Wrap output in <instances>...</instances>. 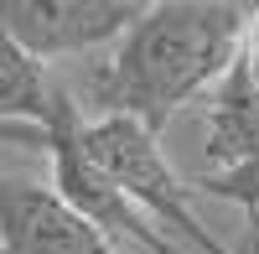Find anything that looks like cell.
<instances>
[{
	"label": "cell",
	"instance_id": "7",
	"mask_svg": "<svg viewBox=\"0 0 259 254\" xmlns=\"http://www.w3.org/2000/svg\"><path fill=\"white\" fill-rule=\"evenodd\" d=\"M233 254H259V213H249V223H244L239 244H233Z\"/></svg>",
	"mask_w": 259,
	"mask_h": 254
},
{
	"label": "cell",
	"instance_id": "5",
	"mask_svg": "<svg viewBox=\"0 0 259 254\" xmlns=\"http://www.w3.org/2000/svg\"><path fill=\"white\" fill-rule=\"evenodd\" d=\"M0 249L6 254H119L52 192V182L41 187L26 177H0Z\"/></svg>",
	"mask_w": 259,
	"mask_h": 254
},
{
	"label": "cell",
	"instance_id": "3",
	"mask_svg": "<svg viewBox=\"0 0 259 254\" xmlns=\"http://www.w3.org/2000/svg\"><path fill=\"white\" fill-rule=\"evenodd\" d=\"M207 172L192 177L197 197L233 202L259 213V73L233 62L228 78L207 94Z\"/></svg>",
	"mask_w": 259,
	"mask_h": 254
},
{
	"label": "cell",
	"instance_id": "2",
	"mask_svg": "<svg viewBox=\"0 0 259 254\" xmlns=\"http://www.w3.org/2000/svg\"><path fill=\"white\" fill-rule=\"evenodd\" d=\"M83 151L94 156V166L156 228H171V239H182L197 254H233V244H223L197 218V207H192L197 192H192V182H182L177 166L166 161L156 130H145L140 119H124V114H89L83 119Z\"/></svg>",
	"mask_w": 259,
	"mask_h": 254
},
{
	"label": "cell",
	"instance_id": "1",
	"mask_svg": "<svg viewBox=\"0 0 259 254\" xmlns=\"http://www.w3.org/2000/svg\"><path fill=\"white\" fill-rule=\"evenodd\" d=\"M254 6L233 0H161L130 26L83 83L94 114H124L166 130L192 99L212 94L239 62Z\"/></svg>",
	"mask_w": 259,
	"mask_h": 254
},
{
	"label": "cell",
	"instance_id": "8",
	"mask_svg": "<svg viewBox=\"0 0 259 254\" xmlns=\"http://www.w3.org/2000/svg\"><path fill=\"white\" fill-rule=\"evenodd\" d=\"M0 254H6V249H0Z\"/></svg>",
	"mask_w": 259,
	"mask_h": 254
},
{
	"label": "cell",
	"instance_id": "4",
	"mask_svg": "<svg viewBox=\"0 0 259 254\" xmlns=\"http://www.w3.org/2000/svg\"><path fill=\"white\" fill-rule=\"evenodd\" d=\"M140 16V0H0V31L47 68L119 41Z\"/></svg>",
	"mask_w": 259,
	"mask_h": 254
},
{
	"label": "cell",
	"instance_id": "6",
	"mask_svg": "<svg viewBox=\"0 0 259 254\" xmlns=\"http://www.w3.org/2000/svg\"><path fill=\"white\" fill-rule=\"evenodd\" d=\"M68 109H78L73 89H62L47 62H36L21 41H11L0 31V124L52 130Z\"/></svg>",
	"mask_w": 259,
	"mask_h": 254
}]
</instances>
